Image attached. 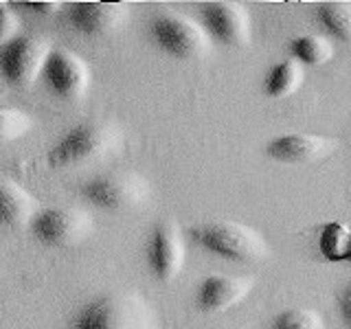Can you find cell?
<instances>
[{"label": "cell", "instance_id": "cell-1", "mask_svg": "<svg viewBox=\"0 0 351 329\" xmlns=\"http://www.w3.org/2000/svg\"><path fill=\"white\" fill-rule=\"evenodd\" d=\"M69 329H160V321L141 294L123 290L90 299Z\"/></svg>", "mask_w": 351, "mask_h": 329}, {"label": "cell", "instance_id": "cell-13", "mask_svg": "<svg viewBox=\"0 0 351 329\" xmlns=\"http://www.w3.org/2000/svg\"><path fill=\"white\" fill-rule=\"evenodd\" d=\"M252 290V279L244 277H206L195 292V305L202 312H224L228 307L241 303Z\"/></svg>", "mask_w": 351, "mask_h": 329}, {"label": "cell", "instance_id": "cell-21", "mask_svg": "<svg viewBox=\"0 0 351 329\" xmlns=\"http://www.w3.org/2000/svg\"><path fill=\"white\" fill-rule=\"evenodd\" d=\"M3 22H0V40H3V47L5 44H9L11 40L20 38V18L18 14H14V11L9 9L7 3H3Z\"/></svg>", "mask_w": 351, "mask_h": 329}, {"label": "cell", "instance_id": "cell-14", "mask_svg": "<svg viewBox=\"0 0 351 329\" xmlns=\"http://www.w3.org/2000/svg\"><path fill=\"white\" fill-rule=\"evenodd\" d=\"M0 208H3V222L11 228H25L31 226L36 219L38 200L29 195L18 182L3 178L0 182Z\"/></svg>", "mask_w": 351, "mask_h": 329}, {"label": "cell", "instance_id": "cell-6", "mask_svg": "<svg viewBox=\"0 0 351 329\" xmlns=\"http://www.w3.org/2000/svg\"><path fill=\"white\" fill-rule=\"evenodd\" d=\"M31 233L44 246H75L93 233V217L82 208L71 206L42 208L31 222Z\"/></svg>", "mask_w": 351, "mask_h": 329}, {"label": "cell", "instance_id": "cell-5", "mask_svg": "<svg viewBox=\"0 0 351 329\" xmlns=\"http://www.w3.org/2000/svg\"><path fill=\"white\" fill-rule=\"evenodd\" d=\"M149 36L176 60H197L208 51V33L182 14H158L149 22Z\"/></svg>", "mask_w": 351, "mask_h": 329}, {"label": "cell", "instance_id": "cell-3", "mask_svg": "<svg viewBox=\"0 0 351 329\" xmlns=\"http://www.w3.org/2000/svg\"><path fill=\"white\" fill-rule=\"evenodd\" d=\"M191 239L215 257L252 263L268 257V244L255 228L239 222H206L191 228Z\"/></svg>", "mask_w": 351, "mask_h": 329}, {"label": "cell", "instance_id": "cell-15", "mask_svg": "<svg viewBox=\"0 0 351 329\" xmlns=\"http://www.w3.org/2000/svg\"><path fill=\"white\" fill-rule=\"evenodd\" d=\"M314 18L329 38L351 42V5L349 3H321L314 9Z\"/></svg>", "mask_w": 351, "mask_h": 329}, {"label": "cell", "instance_id": "cell-23", "mask_svg": "<svg viewBox=\"0 0 351 329\" xmlns=\"http://www.w3.org/2000/svg\"><path fill=\"white\" fill-rule=\"evenodd\" d=\"M20 7H25L40 16H53V14H58L64 5L62 3H20Z\"/></svg>", "mask_w": 351, "mask_h": 329}, {"label": "cell", "instance_id": "cell-16", "mask_svg": "<svg viewBox=\"0 0 351 329\" xmlns=\"http://www.w3.org/2000/svg\"><path fill=\"white\" fill-rule=\"evenodd\" d=\"M305 73L303 64L296 60H283L281 64L272 66V71L266 77V93L272 99H283L294 95L303 86Z\"/></svg>", "mask_w": 351, "mask_h": 329}, {"label": "cell", "instance_id": "cell-2", "mask_svg": "<svg viewBox=\"0 0 351 329\" xmlns=\"http://www.w3.org/2000/svg\"><path fill=\"white\" fill-rule=\"evenodd\" d=\"M123 145L121 130L110 121H86L71 127L49 149L47 160L53 169L80 167L112 156Z\"/></svg>", "mask_w": 351, "mask_h": 329}, {"label": "cell", "instance_id": "cell-24", "mask_svg": "<svg viewBox=\"0 0 351 329\" xmlns=\"http://www.w3.org/2000/svg\"><path fill=\"white\" fill-rule=\"evenodd\" d=\"M347 261L351 263V237H349V252H347Z\"/></svg>", "mask_w": 351, "mask_h": 329}, {"label": "cell", "instance_id": "cell-10", "mask_svg": "<svg viewBox=\"0 0 351 329\" xmlns=\"http://www.w3.org/2000/svg\"><path fill=\"white\" fill-rule=\"evenodd\" d=\"M66 25L88 38H101L125 27L130 7L125 3H71L64 9Z\"/></svg>", "mask_w": 351, "mask_h": 329}, {"label": "cell", "instance_id": "cell-12", "mask_svg": "<svg viewBox=\"0 0 351 329\" xmlns=\"http://www.w3.org/2000/svg\"><path fill=\"white\" fill-rule=\"evenodd\" d=\"M338 147V141L321 134H283L272 138L266 145V156L277 162L288 164H307L327 158Z\"/></svg>", "mask_w": 351, "mask_h": 329}, {"label": "cell", "instance_id": "cell-20", "mask_svg": "<svg viewBox=\"0 0 351 329\" xmlns=\"http://www.w3.org/2000/svg\"><path fill=\"white\" fill-rule=\"evenodd\" d=\"M33 127V121L27 112L18 108H3L0 110V138L3 143L22 138Z\"/></svg>", "mask_w": 351, "mask_h": 329}, {"label": "cell", "instance_id": "cell-11", "mask_svg": "<svg viewBox=\"0 0 351 329\" xmlns=\"http://www.w3.org/2000/svg\"><path fill=\"white\" fill-rule=\"evenodd\" d=\"M202 29L213 40L228 44V47H244L250 42V16L239 3H204L200 7Z\"/></svg>", "mask_w": 351, "mask_h": 329}, {"label": "cell", "instance_id": "cell-4", "mask_svg": "<svg viewBox=\"0 0 351 329\" xmlns=\"http://www.w3.org/2000/svg\"><path fill=\"white\" fill-rule=\"evenodd\" d=\"M82 195L93 206L106 211H125L147 202L149 184L136 171H112L82 184Z\"/></svg>", "mask_w": 351, "mask_h": 329}, {"label": "cell", "instance_id": "cell-8", "mask_svg": "<svg viewBox=\"0 0 351 329\" xmlns=\"http://www.w3.org/2000/svg\"><path fill=\"white\" fill-rule=\"evenodd\" d=\"M145 252L154 277L162 283L173 281L184 266V241L180 226L173 219L158 222L152 228Z\"/></svg>", "mask_w": 351, "mask_h": 329}, {"label": "cell", "instance_id": "cell-18", "mask_svg": "<svg viewBox=\"0 0 351 329\" xmlns=\"http://www.w3.org/2000/svg\"><path fill=\"white\" fill-rule=\"evenodd\" d=\"M351 228L340 222H329L318 235V250L327 261H347Z\"/></svg>", "mask_w": 351, "mask_h": 329}, {"label": "cell", "instance_id": "cell-22", "mask_svg": "<svg viewBox=\"0 0 351 329\" xmlns=\"http://www.w3.org/2000/svg\"><path fill=\"white\" fill-rule=\"evenodd\" d=\"M336 307H338V316H340V321H343L345 329H351V279L338 290Z\"/></svg>", "mask_w": 351, "mask_h": 329}, {"label": "cell", "instance_id": "cell-19", "mask_svg": "<svg viewBox=\"0 0 351 329\" xmlns=\"http://www.w3.org/2000/svg\"><path fill=\"white\" fill-rule=\"evenodd\" d=\"M272 329H325L323 316L310 307H290L274 316Z\"/></svg>", "mask_w": 351, "mask_h": 329}, {"label": "cell", "instance_id": "cell-7", "mask_svg": "<svg viewBox=\"0 0 351 329\" xmlns=\"http://www.w3.org/2000/svg\"><path fill=\"white\" fill-rule=\"evenodd\" d=\"M47 40L38 36H20L3 47L0 53V71L7 84L27 88L44 73V66L51 55Z\"/></svg>", "mask_w": 351, "mask_h": 329}, {"label": "cell", "instance_id": "cell-17", "mask_svg": "<svg viewBox=\"0 0 351 329\" xmlns=\"http://www.w3.org/2000/svg\"><path fill=\"white\" fill-rule=\"evenodd\" d=\"M290 53L303 66H323L334 58V44L323 36H301L290 42Z\"/></svg>", "mask_w": 351, "mask_h": 329}, {"label": "cell", "instance_id": "cell-9", "mask_svg": "<svg viewBox=\"0 0 351 329\" xmlns=\"http://www.w3.org/2000/svg\"><path fill=\"white\" fill-rule=\"evenodd\" d=\"M42 77L51 93L62 99H69V101L84 97L88 88H90V69H88V64L80 55L66 49L51 51Z\"/></svg>", "mask_w": 351, "mask_h": 329}]
</instances>
